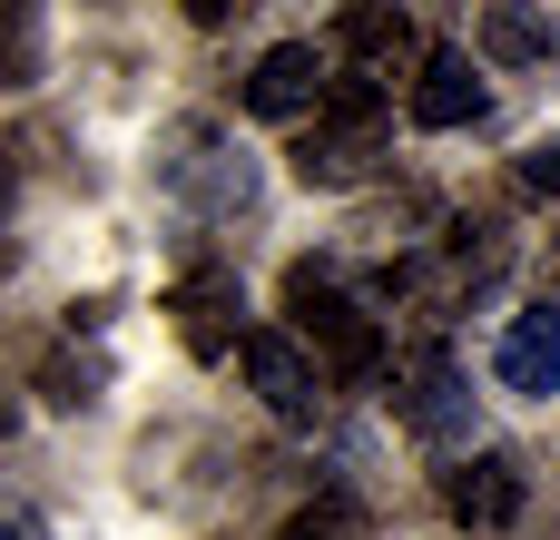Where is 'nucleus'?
Segmentation results:
<instances>
[{
  "mask_svg": "<svg viewBox=\"0 0 560 540\" xmlns=\"http://www.w3.org/2000/svg\"><path fill=\"white\" fill-rule=\"evenodd\" d=\"M335 98V79H325V49L315 39H276L256 69H246V108L256 118H315Z\"/></svg>",
  "mask_w": 560,
  "mask_h": 540,
  "instance_id": "nucleus-7",
  "label": "nucleus"
},
{
  "mask_svg": "<svg viewBox=\"0 0 560 540\" xmlns=\"http://www.w3.org/2000/svg\"><path fill=\"white\" fill-rule=\"evenodd\" d=\"M384 138H394V108H384V89L374 79H335V98L295 128V177L305 187H364L374 167H384Z\"/></svg>",
  "mask_w": 560,
  "mask_h": 540,
  "instance_id": "nucleus-1",
  "label": "nucleus"
},
{
  "mask_svg": "<svg viewBox=\"0 0 560 540\" xmlns=\"http://www.w3.org/2000/svg\"><path fill=\"white\" fill-rule=\"evenodd\" d=\"M246 384H256V394H266V413H285V423H315V413H325V374H315V364H305V344H295V334H276V325H266V334H246Z\"/></svg>",
  "mask_w": 560,
  "mask_h": 540,
  "instance_id": "nucleus-9",
  "label": "nucleus"
},
{
  "mask_svg": "<svg viewBox=\"0 0 560 540\" xmlns=\"http://www.w3.org/2000/svg\"><path fill=\"white\" fill-rule=\"evenodd\" d=\"M522 197H560V138L522 148Z\"/></svg>",
  "mask_w": 560,
  "mask_h": 540,
  "instance_id": "nucleus-15",
  "label": "nucleus"
},
{
  "mask_svg": "<svg viewBox=\"0 0 560 540\" xmlns=\"http://www.w3.org/2000/svg\"><path fill=\"white\" fill-rule=\"evenodd\" d=\"M492 374H502V394H522V403H551L560 394V305H522L512 325H502V344H492Z\"/></svg>",
  "mask_w": 560,
  "mask_h": 540,
  "instance_id": "nucleus-8",
  "label": "nucleus"
},
{
  "mask_svg": "<svg viewBox=\"0 0 560 540\" xmlns=\"http://www.w3.org/2000/svg\"><path fill=\"white\" fill-rule=\"evenodd\" d=\"M167 315H177V344H187L197 364L246 354V285H236V266H187V275L167 285Z\"/></svg>",
  "mask_w": 560,
  "mask_h": 540,
  "instance_id": "nucleus-5",
  "label": "nucleus"
},
{
  "mask_svg": "<svg viewBox=\"0 0 560 540\" xmlns=\"http://www.w3.org/2000/svg\"><path fill=\"white\" fill-rule=\"evenodd\" d=\"M472 39H482V59H502V69L560 59V20H541V10H482V20H472Z\"/></svg>",
  "mask_w": 560,
  "mask_h": 540,
  "instance_id": "nucleus-13",
  "label": "nucleus"
},
{
  "mask_svg": "<svg viewBox=\"0 0 560 540\" xmlns=\"http://www.w3.org/2000/svg\"><path fill=\"white\" fill-rule=\"evenodd\" d=\"M522 502H532V482H522L512 453H463V462L443 472V512H453L463 531H512Z\"/></svg>",
  "mask_w": 560,
  "mask_h": 540,
  "instance_id": "nucleus-6",
  "label": "nucleus"
},
{
  "mask_svg": "<svg viewBox=\"0 0 560 540\" xmlns=\"http://www.w3.org/2000/svg\"><path fill=\"white\" fill-rule=\"evenodd\" d=\"M10 540H39V512H10Z\"/></svg>",
  "mask_w": 560,
  "mask_h": 540,
  "instance_id": "nucleus-16",
  "label": "nucleus"
},
{
  "mask_svg": "<svg viewBox=\"0 0 560 540\" xmlns=\"http://www.w3.org/2000/svg\"><path fill=\"white\" fill-rule=\"evenodd\" d=\"M167 187H177L197 216H246V207H256V167L226 157V138H217L207 118H187V128L167 138Z\"/></svg>",
  "mask_w": 560,
  "mask_h": 540,
  "instance_id": "nucleus-4",
  "label": "nucleus"
},
{
  "mask_svg": "<svg viewBox=\"0 0 560 540\" xmlns=\"http://www.w3.org/2000/svg\"><path fill=\"white\" fill-rule=\"evenodd\" d=\"M285 315H295L285 334H295L305 354H325V374H335V384H374V374H384V325L345 295V275H335V266H315V256H305V266H285Z\"/></svg>",
  "mask_w": 560,
  "mask_h": 540,
  "instance_id": "nucleus-2",
  "label": "nucleus"
},
{
  "mask_svg": "<svg viewBox=\"0 0 560 540\" xmlns=\"http://www.w3.org/2000/svg\"><path fill=\"white\" fill-rule=\"evenodd\" d=\"M492 98H482V69L463 59V49H433L423 69H413V128H472Z\"/></svg>",
  "mask_w": 560,
  "mask_h": 540,
  "instance_id": "nucleus-11",
  "label": "nucleus"
},
{
  "mask_svg": "<svg viewBox=\"0 0 560 540\" xmlns=\"http://www.w3.org/2000/svg\"><path fill=\"white\" fill-rule=\"evenodd\" d=\"M335 49H345V59H364L374 79H394V69H423V59H433V49H423V30H413V10H384V0L345 10V20H335Z\"/></svg>",
  "mask_w": 560,
  "mask_h": 540,
  "instance_id": "nucleus-10",
  "label": "nucleus"
},
{
  "mask_svg": "<svg viewBox=\"0 0 560 540\" xmlns=\"http://www.w3.org/2000/svg\"><path fill=\"white\" fill-rule=\"evenodd\" d=\"M285 540H374V531H364V502H354V492H315V502L285 521Z\"/></svg>",
  "mask_w": 560,
  "mask_h": 540,
  "instance_id": "nucleus-14",
  "label": "nucleus"
},
{
  "mask_svg": "<svg viewBox=\"0 0 560 540\" xmlns=\"http://www.w3.org/2000/svg\"><path fill=\"white\" fill-rule=\"evenodd\" d=\"M30 394L59 403V413H89V403L108 394V354H98V344L79 354V334H69V344H49V354L30 364Z\"/></svg>",
  "mask_w": 560,
  "mask_h": 540,
  "instance_id": "nucleus-12",
  "label": "nucleus"
},
{
  "mask_svg": "<svg viewBox=\"0 0 560 540\" xmlns=\"http://www.w3.org/2000/svg\"><path fill=\"white\" fill-rule=\"evenodd\" d=\"M394 423H404L413 443H463V433H472V394H463L453 344H413V354H394Z\"/></svg>",
  "mask_w": 560,
  "mask_h": 540,
  "instance_id": "nucleus-3",
  "label": "nucleus"
}]
</instances>
